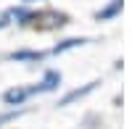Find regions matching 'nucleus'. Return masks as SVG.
<instances>
[{
    "mask_svg": "<svg viewBox=\"0 0 132 129\" xmlns=\"http://www.w3.org/2000/svg\"><path fill=\"white\" fill-rule=\"evenodd\" d=\"M8 13H11V21L19 24V26H35V19H37V11L35 8H29V5L21 3L16 8H11Z\"/></svg>",
    "mask_w": 132,
    "mask_h": 129,
    "instance_id": "nucleus-5",
    "label": "nucleus"
},
{
    "mask_svg": "<svg viewBox=\"0 0 132 129\" xmlns=\"http://www.w3.org/2000/svg\"><path fill=\"white\" fill-rule=\"evenodd\" d=\"M69 24V13L56 8H45V11H37V19H35V26L42 32H53V29H61Z\"/></svg>",
    "mask_w": 132,
    "mask_h": 129,
    "instance_id": "nucleus-1",
    "label": "nucleus"
},
{
    "mask_svg": "<svg viewBox=\"0 0 132 129\" xmlns=\"http://www.w3.org/2000/svg\"><path fill=\"white\" fill-rule=\"evenodd\" d=\"M11 24H13V21H11V13L3 11V13H0V29H5V26H11Z\"/></svg>",
    "mask_w": 132,
    "mask_h": 129,
    "instance_id": "nucleus-11",
    "label": "nucleus"
},
{
    "mask_svg": "<svg viewBox=\"0 0 132 129\" xmlns=\"http://www.w3.org/2000/svg\"><path fill=\"white\" fill-rule=\"evenodd\" d=\"M122 11H124V0H108L101 11H95V21H114Z\"/></svg>",
    "mask_w": 132,
    "mask_h": 129,
    "instance_id": "nucleus-7",
    "label": "nucleus"
},
{
    "mask_svg": "<svg viewBox=\"0 0 132 129\" xmlns=\"http://www.w3.org/2000/svg\"><path fill=\"white\" fill-rule=\"evenodd\" d=\"M21 3H24V5H29V3H35V0H21Z\"/></svg>",
    "mask_w": 132,
    "mask_h": 129,
    "instance_id": "nucleus-12",
    "label": "nucleus"
},
{
    "mask_svg": "<svg viewBox=\"0 0 132 129\" xmlns=\"http://www.w3.org/2000/svg\"><path fill=\"white\" fill-rule=\"evenodd\" d=\"M21 113H27V108H8V111H0V129H3L5 124L16 121Z\"/></svg>",
    "mask_w": 132,
    "mask_h": 129,
    "instance_id": "nucleus-9",
    "label": "nucleus"
},
{
    "mask_svg": "<svg viewBox=\"0 0 132 129\" xmlns=\"http://www.w3.org/2000/svg\"><path fill=\"white\" fill-rule=\"evenodd\" d=\"M61 71H56V69H48L45 74H42V79L37 82V84H32V95H42V92H56L58 87H61Z\"/></svg>",
    "mask_w": 132,
    "mask_h": 129,
    "instance_id": "nucleus-2",
    "label": "nucleus"
},
{
    "mask_svg": "<svg viewBox=\"0 0 132 129\" xmlns=\"http://www.w3.org/2000/svg\"><path fill=\"white\" fill-rule=\"evenodd\" d=\"M13 63H42L48 58V53L45 50H29V48H21V50H13L8 56Z\"/></svg>",
    "mask_w": 132,
    "mask_h": 129,
    "instance_id": "nucleus-6",
    "label": "nucleus"
},
{
    "mask_svg": "<svg viewBox=\"0 0 132 129\" xmlns=\"http://www.w3.org/2000/svg\"><path fill=\"white\" fill-rule=\"evenodd\" d=\"M29 98H35V95H32V87H24V84H16V87L3 92V103L11 105V108H21Z\"/></svg>",
    "mask_w": 132,
    "mask_h": 129,
    "instance_id": "nucleus-4",
    "label": "nucleus"
},
{
    "mask_svg": "<svg viewBox=\"0 0 132 129\" xmlns=\"http://www.w3.org/2000/svg\"><path fill=\"white\" fill-rule=\"evenodd\" d=\"M101 116H95V113H90V116H85V126L87 129H101Z\"/></svg>",
    "mask_w": 132,
    "mask_h": 129,
    "instance_id": "nucleus-10",
    "label": "nucleus"
},
{
    "mask_svg": "<svg viewBox=\"0 0 132 129\" xmlns=\"http://www.w3.org/2000/svg\"><path fill=\"white\" fill-rule=\"evenodd\" d=\"M98 84H101V82H98V79H93V82H87V84H82V87H74V90H69V92H66L63 95V98H58V108H66V105H74L77 100H82V98H87V95H90V92H95V87H98Z\"/></svg>",
    "mask_w": 132,
    "mask_h": 129,
    "instance_id": "nucleus-3",
    "label": "nucleus"
},
{
    "mask_svg": "<svg viewBox=\"0 0 132 129\" xmlns=\"http://www.w3.org/2000/svg\"><path fill=\"white\" fill-rule=\"evenodd\" d=\"M87 37H66V40H61V42H56V45L50 48V56H63V53H69V50H74V48H82V45H87Z\"/></svg>",
    "mask_w": 132,
    "mask_h": 129,
    "instance_id": "nucleus-8",
    "label": "nucleus"
}]
</instances>
